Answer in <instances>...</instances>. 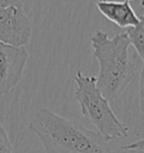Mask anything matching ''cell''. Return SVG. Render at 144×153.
Instances as JSON below:
<instances>
[{
  "label": "cell",
  "instance_id": "cell-1",
  "mask_svg": "<svg viewBox=\"0 0 144 153\" xmlns=\"http://www.w3.org/2000/svg\"><path fill=\"white\" fill-rule=\"evenodd\" d=\"M28 129L42 142L45 153H113L98 132L48 108L37 111Z\"/></svg>",
  "mask_w": 144,
  "mask_h": 153
},
{
  "label": "cell",
  "instance_id": "cell-2",
  "mask_svg": "<svg viewBox=\"0 0 144 153\" xmlns=\"http://www.w3.org/2000/svg\"><path fill=\"white\" fill-rule=\"evenodd\" d=\"M90 43L94 56L99 63L97 88L107 100L114 101L140 72L137 64L131 61L128 56L130 42L127 35L123 32L109 37L106 32L96 30Z\"/></svg>",
  "mask_w": 144,
  "mask_h": 153
},
{
  "label": "cell",
  "instance_id": "cell-3",
  "mask_svg": "<svg viewBox=\"0 0 144 153\" xmlns=\"http://www.w3.org/2000/svg\"><path fill=\"white\" fill-rule=\"evenodd\" d=\"M74 83V98L79 104L80 113L98 129V133L107 142L126 139L128 127L117 118L109 106V101L97 88L96 76H85L81 71H78Z\"/></svg>",
  "mask_w": 144,
  "mask_h": 153
},
{
  "label": "cell",
  "instance_id": "cell-4",
  "mask_svg": "<svg viewBox=\"0 0 144 153\" xmlns=\"http://www.w3.org/2000/svg\"><path fill=\"white\" fill-rule=\"evenodd\" d=\"M32 35V25L23 0H15L0 9V42L25 46Z\"/></svg>",
  "mask_w": 144,
  "mask_h": 153
},
{
  "label": "cell",
  "instance_id": "cell-5",
  "mask_svg": "<svg viewBox=\"0 0 144 153\" xmlns=\"http://www.w3.org/2000/svg\"><path fill=\"white\" fill-rule=\"evenodd\" d=\"M28 53L25 46L0 42V95L11 91L20 82Z\"/></svg>",
  "mask_w": 144,
  "mask_h": 153
},
{
  "label": "cell",
  "instance_id": "cell-6",
  "mask_svg": "<svg viewBox=\"0 0 144 153\" xmlns=\"http://www.w3.org/2000/svg\"><path fill=\"white\" fill-rule=\"evenodd\" d=\"M96 6L99 13L113 24L120 28H127L137 25L143 19V16L139 17L135 10L132 8L130 1H108L97 0Z\"/></svg>",
  "mask_w": 144,
  "mask_h": 153
},
{
  "label": "cell",
  "instance_id": "cell-7",
  "mask_svg": "<svg viewBox=\"0 0 144 153\" xmlns=\"http://www.w3.org/2000/svg\"><path fill=\"white\" fill-rule=\"evenodd\" d=\"M126 35L128 38L130 45H133L134 50L136 51L141 61H144V18L137 25L127 27Z\"/></svg>",
  "mask_w": 144,
  "mask_h": 153
},
{
  "label": "cell",
  "instance_id": "cell-8",
  "mask_svg": "<svg viewBox=\"0 0 144 153\" xmlns=\"http://www.w3.org/2000/svg\"><path fill=\"white\" fill-rule=\"evenodd\" d=\"M0 153H13V145L10 142L9 135L5 127L0 123Z\"/></svg>",
  "mask_w": 144,
  "mask_h": 153
},
{
  "label": "cell",
  "instance_id": "cell-9",
  "mask_svg": "<svg viewBox=\"0 0 144 153\" xmlns=\"http://www.w3.org/2000/svg\"><path fill=\"white\" fill-rule=\"evenodd\" d=\"M143 145H144V142H143V140L141 139V140H139L137 142H133V143L123 145L120 149H122L123 151H135V152L142 153L143 152Z\"/></svg>",
  "mask_w": 144,
  "mask_h": 153
},
{
  "label": "cell",
  "instance_id": "cell-10",
  "mask_svg": "<svg viewBox=\"0 0 144 153\" xmlns=\"http://www.w3.org/2000/svg\"><path fill=\"white\" fill-rule=\"evenodd\" d=\"M127 1H131V0H127ZM140 4H141V6H143V4H144V0H137Z\"/></svg>",
  "mask_w": 144,
  "mask_h": 153
}]
</instances>
